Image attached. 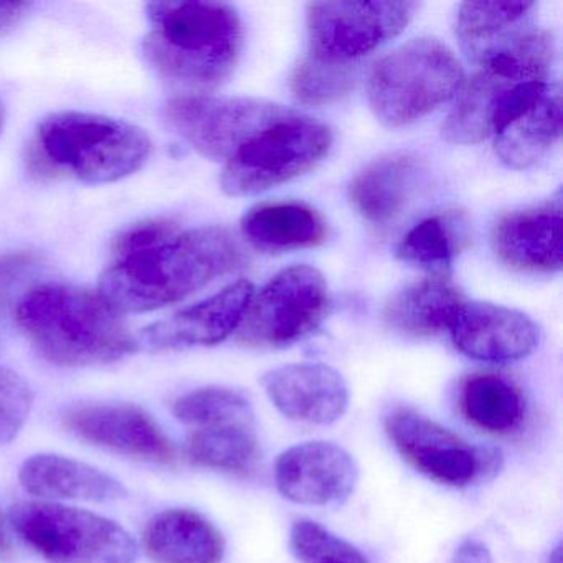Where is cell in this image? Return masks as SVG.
<instances>
[{
  "instance_id": "27",
  "label": "cell",
  "mask_w": 563,
  "mask_h": 563,
  "mask_svg": "<svg viewBox=\"0 0 563 563\" xmlns=\"http://www.w3.org/2000/svg\"><path fill=\"white\" fill-rule=\"evenodd\" d=\"M260 454L262 451L256 424H227L194 430L187 441V456L194 464L236 476L252 473Z\"/></svg>"
},
{
  "instance_id": "17",
  "label": "cell",
  "mask_w": 563,
  "mask_h": 563,
  "mask_svg": "<svg viewBox=\"0 0 563 563\" xmlns=\"http://www.w3.org/2000/svg\"><path fill=\"white\" fill-rule=\"evenodd\" d=\"M262 385L276 410L306 424H332L349 408V388L344 377L325 364H289L273 368Z\"/></svg>"
},
{
  "instance_id": "21",
  "label": "cell",
  "mask_w": 563,
  "mask_h": 563,
  "mask_svg": "<svg viewBox=\"0 0 563 563\" xmlns=\"http://www.w3.org/2000/svg\"><path fill=\"white\" fill-rule=\"evenodd\" d=\"M418 177L417 157L388 154L355 174L349 186V200L362 219L385 225L401 216L417 189Z\"/></svg>"
},
{
  "instance_id": "38",
  "label": "cell",
  "mask_w": 563,
  "mask_h": 563,
  "mask_svg": "<svg viewBox=\"0 0 563 563\" xmlns=\"http://www.w3.org/2000/svg\"><path fill=\"white\" fill-rule=\"evenodd\" d=\"M5 549V537H4V530H2V523H0V550Z\"/></svg>"
},
{
  "instance_id": "31",
  "label": "cell",
  "mask_w": 563,
  "mask_h": 563,
  "mask_svg": "<svg viewBox=\"0 0 563 563\" xmlns=\"http://www.w3.org/2000/svg\"><path fill=\"white\" fill-rule=\"evenodd\" d=\"M289 545L301 563H371L357 547L311 519L292 523Z\"/></svg>"
},
{
  "instance_id": "2",
  "label": "cell",
  "mask_w": 563,
  "mask_h": 563,
  "mask_svg": "<svg viewBox=\"0 0 563 563\" xmlns=\"http://www.w3.org/2000/svg\"><path fill=\"white\" fill-rule=\"evenodd\" d=\"M143 55L151 70L186 95L229 81L243 51L239 12L223 2H153Z\"/></svg>"
},
{
  "instance_id": "28",
  "label": "cell",
  "mask_w": 563,
  "mask_h": 563,
  "mask_svg": "<svg viewBox=\"0 0 563 563\" xmlns=\"http://www.w3.org/2000/svg\"><path fill=\"white\" fill-rule=\"evenodd\" d=\"M466 223L457 213H437L415 225L401 240L397 256L401 262L433 273H446L454 256L466 245Z\"/></svg>"
},
{
  "instance_id": "19",
  "label": "cell",
  "mask_w": 563,
  "mask_h": 563,
  "mask_svg": "<svg viewBox=\"0 0 563 563\" xmlns=\"http://www.w3.org/2000/svg\"><path fill=\"white\" fill-rule=\"evenodd\" d=\"M464 302L466 298L446 273H431L395 292L384 306L382 318L397 334L434 338L450 331L451 322Z\"/></svg>"
},
{
  "instance_id": "29",
  "label": "cell",
  "mask_w": 563,
  "mask_h": 563,
  "mask_svg": "<svg viewBox=\"0 0 563 563\" xmlns=\"http://www.w3.org/2000/svg\"><path fill=\"white\" fill-rule=\"evenodd\" d=\"M180 423L192 430L227 427V424H256L252 401L227 387H203L177 398L173 408Z\"/></svg>"
},
{
  "instance_id": "37",
  "label": "cell",
  "mask_w": 563,
  "mask_h": 563,
  "mask_svg": "<svg viewBox=\"0 0 563 563\" xmlns=\"http://www.w3.org/2000/svg\"><path fill=\"white\" fill-rule=\"evenodd\" d=\"M4 124H5V108H4V103H2V100H0V134H2V131H4Z\"/></svg>"
},
{
  "instance_id": "34",
  "label": "cell",
  "mask_w": 563,
  "mask_h": 563,
  "mask_svg": "<svg viewBox=\"0 0 563 563\" xmlns=\"http://www.w3.org/2000/svg\"><path fill=\"white\" fill-rule=\"evenodd\" d=\"M450 563H493V555L486 543L476 539H466L456 547Z\"/></svg>"
},
{
  "instance_id": "13",
  "label": "cell",
  "mask_w": 563,
  "mask_h": 563,
  "mask_svg": "<svg viewBox=\"0 0 563 563\" xmlns=\"http://www.w3.org/2000/svg\"><path fill=\"white\" fill-rule=\"evenodd\" d=\"M65 427L87 443L147 463L174 466L177 450L166 431L144 408L124 401L71 407Z\"/></svg>"
},
{
  "instance_id": "6",
  "label": "cell",
  "mask_w": 563,
  "mask_h": 563,
  "mask_svg": "<svg viewBox=\"0 0 563 563\" xmlns=\"http://www.w3.org/2000/svg\"><path fill=\"white\" fill-rule=\"evenodd\" d=\"M11 522L48 563H134L136 543L107 517L57 503H21Z\"/></svg>"
},
{
  "instance_id": "30",
  "label": "cell",
  "mask_w": 563,
  "mask_h": 563,
  "mask_svg": "<svg viewBox=\"0 0 563 563\" xmlns=\"http://www.w3.org/2000/svg\"><path fill=\"white\" fill-rule=\"evenodd\" d=\"M357 80L355 65L329 64L306 57L291 75L292 95L309 107H324L347 97Z\"/></svg>"
},
{
  "instance_id": "26",
  "label": "cell",
  "mask_w": 563,
  "mask_h": 563,
  "mask_svg": "<svg viewBox=\"0 0 563 563\" xmlns=\"http://www.w3.org/2000/svg\"><path fill=\"white\" fill-rule=\"evenodd\" d=\"M536 8L533 2H464L457 11L461 47L484 60L520 34L519 25Z\"/></svg>"
},
{
  "instance_id": "4",
  "label": "cell",
  "mask_w": 563,
  "mask_h": 563,
  "mask_svg": "<svg viewBox=\"0 0 563 563\" xmlns=\"http://www.w3.org/2000/svg\"><path fill=\"white\" fill-rule=\"evenodd\" d=\"M153 153L150 134L103 114L60 111L38 123L27 167L42 180L108 184L137 173Z\"/></svg>"
},
{
  "instance_id": "10",
  "label": "cell",
  "mask_w": 563,
  "mask_h": 563,
  "mask_svg": "<svg viewBox=\"0 0 563 563\" xmlns=\"http://www.w3.org/2000/svg\"><path fill=\"white\" fill-rule=\"evenodd\" d=\"M328 283L312 266L283 269L253 295L236 339L250 347H285L321 325L329 312Z\"/></svg>"
},
{
  "instance_id": "14",
  "label": "cell",
  "mask_w": 563,
  "mask_h": 563,
  "mask_svg": "<svg viewBox=\"0 0 563 563\" xmlns=\"http://www.w3.org/2000/svg\"><path fill=\"white\" fill-rule=\"evenodd\" d=\"M276 489L301 506H338L354 494L358 466L354 456L331 441H306L279 454Z\"/></svg>"
},
{
  "instance_id": "9",
  "label": "cell",
  "mask_w": 563,
  "mask_h": 563,
  "mask_svg": "<svg viewBox=\"0 0 563 563\" xmlns=\"http://www.w3.org/2000/svg\"><path fill=\"white\" fill-rule=\"evenodd\" d=\"M295 114L272 101L212 95H180L166 107L176 134L207 159L225 163L253 137Z\"/></svg>"
},
{
  "instance_id": "20",
  "label": "cell",
  "mask_w": 563,
  "mask_h": 563,
  "mask_svg": "<svg viewBox=\"0 0 563 563\" xmlns=\"http://www.w3.org/2000/svg\"><path fill=\"white\" fill-rule=\"evenodd\" d=\"M22 487L42 499L114 503L128 496V489L110 474L60 454H35L19 473Z\"/></svg>"
},
{
  "instance_id": "8",
  "label": "cell",
  "mask_w": 563,
  "mask_h": 563,
  "mask_svg": "<svg viewBox=\"0 0 563 563\" xmlns=\"http://www.w3.org/2000/svg\"><path fill=\"white\" fill-rule=\"evenodd\" d=\"M331 146L328 126L295 114L253 137L227 161L223 192L232 197L266 192L314 169Z\"/></svg>"
},
{
  "instance_id": "12",
  "label": "cell",
  "mask_w": 563,
  "mask_h": 563,
  "mask_svg": "<svg viewBox=\"0 0 563 563\" xmlns=\"http://www.w3.org/2000/svg\"><path fill=\"white\" fill-rule=\"evenodd\" d=\"M385 430L400 456L434 483L466 487L496 470V453L467 443L448 428L411 408L385 418Z\"/></svg>"
},
{
  "instance_id": "15",
  "label": "cell",
  "mask_w": 563,
  "mask_h": 563,
  "mask_svg": "<svg viewBox=\"0 0 563 563\" xmlns=\"http://www.w3.org/2000/svg\"><path fill=\"white\" fill-rule=\"evenodd\" d=\"M255 295L252 283L242 279L212 298L190 306L144 329L140 344L153 351H180L220 344L236 332Z\"/></svg>"
},
{
  "instance_id": "25",
  "label": "cell",
  "mask_w": 563,
  "mask_h": 563,
  "mask_svg": "<svg viewBox=\"0 0 563 563\" xmlns=\"http://www.w3.org/2000/svg\"><path fill=\"white\" fill-rule=\"evenodd\" d=\"M460 410L473 427L493 434H510L522 427L527 415L520 388L504 375L473 374L460 390Z\"/></svg>"
},
{
  "instance_id": "35",
  "label": "cell",
  "mask_w": 563,
  "mask_h": 563,
  "mask_svg": "<svg viewBox=\"0 0 563 563\" xmlns=\"http://www.w3.org/2000/svg\"><path fill=\"white\" fill-rule=\"evenodd\" d=\"M29 9H31L29 4H15V2L2 4V2H0V37L14 31V29L24 21Z\"/></svg>"
},
{
  "instance_id": "18",
  "label": "cell",
  "mask_w": 563,
  "mask_h": 563,
  "mask_svg": "<svg viewBox=\"0 0 563 563\" xmlns=\"http://www.w3.org/2000/svg\"><path fill=\"white\" fill-rule=\"evenodd\" d=\"M494 252L522 272L552 273L562 268V203L507 213L494 225Z\"/></svg>"
},
{
  "instance_id": "32",
  "label": "cell",
  "mask_w": 563,
  "mask_h": 563,
  "mask_svg": "<svg viewBox=\"0 0 563 563\" xmlns=\"http://www.w3.org/2000/svg\"><path fill=\"white\" fill-rule=\"evenodd\" d=\"M34 391L15 372L0 368V444L18 437L31 415Z\"/></svg>"
},
{
  "instance_id": "3",
  "label": "cell",
  "mask_w": 563,
  "mask_h": 563,
  "mask_svg": "<svg viewBox=\"0 0 563 563\" xmlns=\"http://www.w3.org/2000/svg\"><path fill=\"white\" fill-rule=\"evenodd\" d=\"M15 319L35 351L62 367L120 361L137 341L101 292L68 285H41L18 302Z\"/></svg>"
},
{
  "instance_id": "16",
  "label": "cell",
  "mask_w": 563,
  "mask_h": 563,
  "mask_svg": "<svg viewBox=\"0 0 563 563\" xmlns=\"http://www.w3.org/2000/svg\"><path fill=\"white\" fill-rule=\"evenodd\" d=\"M448 332L461 354L493 364L522 361L539 344L532 319L490 302H464Z\"/></svg>"
},
{
  "instance_id": "22",
  "label": "cell",
  "mask_w": 563,
  "mask_h": 563,
  "mask_svg": "<svg viewBox=\"0 0 563 563\" xmlns=\"http://www.w3.org/2000/svg\"><path fill=\"white\" fill-rule=\"evenodd\" d=\"M143 542L154 563H222L225 556L222 532L192 509L157 514L147 523Z\"/></svg>"
},
{
  "instance_id": "1",
  "label": "cell",
  "mask_w": 563,
  "mask_h": 563,
  "mask_svg": "<svg viewBox=\"0 0 563 563\" xmlns=\"http://www.w3.org/2000/svg\"><path fill=\"white\" fill-rule=\"evenodd\" d=\"M100 292L120 312H150L183 301L239 268L243 253L222 227L183 232L173 220L134 223L118 235Z\"/></svg>"
},
{
  "instance_id": "11",
  "label": "cell",
  "mask_w": 563,
  "mask_h": 563,
  "mask_svg": "<svg viewBox=\"0 0 563 563\" xmlns=\"http://www.w3.org/2000/svg\"><path fill=\"white\" fill-rule=\"evenodd\" d=\"M417 2H312L308 5L309 57L354 65L405 31Z\"/></svg>"
},
{
  "instance_id": "7",
  "label": "cell",
  "mask_w": 563,
  "mask_h": 563,
  "mask_svg": "<svg viewBox=\"0 0 563 563\" xmlns=\"http://www.w3.org/2000/svg\"><path fill=\"white\" fill-rule=\"evenodd\" d=\"M555 58L549 31L520 32L509 44L484 58L481 70L463 85L444 121L443 137L454 144H479L490 137V111L506 88L526 81H545Z\"/></svg>"
},
{
  "instance_id": "33",
  "label": "cell",
  "mask_w": 563,
  "mask_h": 563,
  "mask_svg": "<svg viewBox=\"0 0 563 563\" xmlns=\"http://www.w3.org/2000/svg\"><path fill=\"white\" fill-rule=\"evenodd\" d=\"M38 266L34 253L9 252L0 255V311L9 306L15 291Z\"/></svg>"
},
{
  "instance_id": "24",
  "label": "cell",
  "mask_w": 563,
  "mask_h": 563,
  "mask_svg": "<svg viewBox=\"0 0 563 563\" xmlns=\"http://www.w3.org/2000/svg\"><path fill=\"white\" fill-rule=\"evenodd\" d=\"M562 95L559 85H549L539 103L504 128L494 150L504 166L522 170L536 166L560 140Z\"/></svg>"
},
{
  "instance_id": "5",
  "label": "cell",
  "mask_w": 563,
  "mask_h": 563,
  "mask_svg": "<svg viewBox=\"0 0 563 563\" xmlns=\"http://www.w3.org/2000/svg\"><path fill=\"white\" fill-rule=\"evenodd\" d=\"M464 70L437 38H413L375 64L368 75V107L388 128L415 123L460 93Z\"/></svg>"
},
{
  "instance_id": "23",
  "label": "cell",
  "mask_w": 563,
  "mask_h": 563,
  "mask_svg": "<svg viewBox=\"0 0 563 563\" xmlns=\"http://www.w3.org/2000/svg\"><path fill=\"white\" fill-rule=\"evenodd\" d=\"M242 232L263 252H291L321 245L328 236V225L321 213L306 203L269 202L243 217Z\"/></svg>"
},
{
  "instance_id": "36",
  "label": "cell",
  "mask_w": 563,
  "mask_h": 563,
  "mask_svg": "<svg viewBox=\"0 0 563 563\" xmlns=\"http://www.w3.org/2000/svg\"><path fill=\"white\" fill-rule=\"evenodd\" d=\"M547 563H563L562 545L560 543L550 552Z\"/></svg>"
}]
</instances>
